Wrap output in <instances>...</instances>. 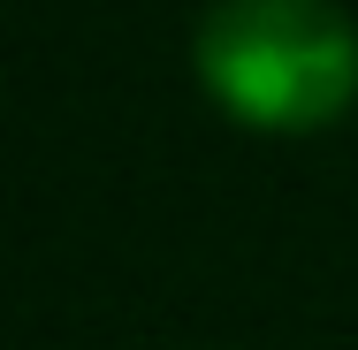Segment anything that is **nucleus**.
I'll use <instances>...</instances> for the list:
<instances>
[{"label":"nucleus","mask_w":358,"mask_h":350,"mask_svg":"<svg viewBox=\"0 0 358 350\" xmlns=\"http://www.w3.org/2000/svg\"><path fill=\"white\" fill-rule=\"evenodd\" d=\"M199 76L252 130H328L358 99V23L336 0H214Z\"/></svg>","instance_id":"f257e3e1"}]
</instances>
